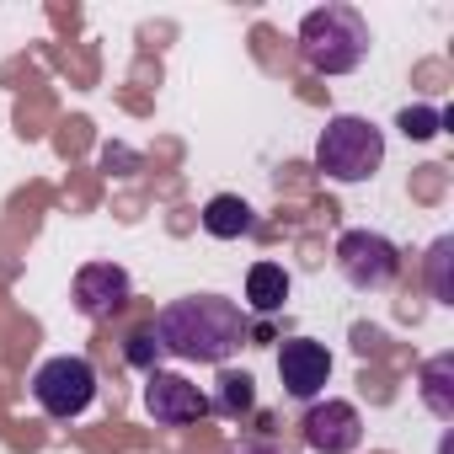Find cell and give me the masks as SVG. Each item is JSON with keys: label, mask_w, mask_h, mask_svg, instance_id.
I'll use <instances>...</instances> for the list:
<instances>
[{"label": "cell", "mask_w": 454, "mask_h": 454, "mask_svg": "<svg viewBox=\"0 0 454 454\" xmlns=\"http://www.w3.org/2000/svg\"><path fill=\"white\" fill-rule=\"evenodd\" d=\"M150 337L160 353H171L182 364H219L224 369L247 342V316L224 294H182V300L160 305Z\"/></svg>", "instance_id": "cell-1"}, {"label": "cell", "mask_w": 454, "mask_h": 454, "mask_svg": "<svg viewBox=\"0 0 454 454\" xmlns=\"http://www.w3.org/2000/svg\"><path fill=\"white\" fill-rule=\"evenodd\" d=\"M369 43H374V33H369L364 12L342 6V0L305 12V22H300V59L316 75H353L369 59Z\"/></svg>", "instance_id": "cell-2"}, {"label": "cell", "mask_w": 454, "mask_h": 454, "mask_svg": "<svg viewBox=\"0 0 454 454\" xmlns=\"http://www.w3.org/2000/svg\"><path fill=\"white\" fill-rule=\"evenodd\" d=\"M385 166V129L358 118V113H337L326 118L321 139H316V171L332 182H369Z\"/></svg>", "instance_id": "cell-3"}, {"label": "cell", "mask_w": 454, "mask_h": 454, "mask_svg": "<svg viewBox=\"0 0 454 454\" xmlns=\"http://www.w3.org/2000/svg\"><path fill=\"white\" fill-rule=\"evenodd\" d=\"M33 401L43 417L54 422H75L91 401H97V364L81 358V353H59V358H43L33 369Z\"/></svg>", "instance_id": "cell-4"}, {"label": "cell", "mask_w": 454, "mask_h": 454, "mask_svg": "<svg viewBox=\"0 0 454 454\" xmlns=\"http://www.w3.org/2000/svg\"><path fill=\"white\" fill-rule=\"evenodd\" d=\"M337 273L358 294H385L395 284V273H401V252L380 231H342V241H337Z\"/></svg>", "instance_id": "cell-5"}, {"label": "cell", "mask_w": 454, "mask_h": 454, "mask_svg": "<svg viewBox=\"0 0 454 454\" xmlns=\"http://www.w3.org/2000/svg\"><path fill=\"white\" fill-rule=\"evenodd\" d=\"M278 380H284V395L289 401H321L326 380H332V353L326 342H310V337H289L278 348Z\"/></svg>", "instance_id": "cell-6"}, {"label": "cell", "mask_w": 454, "mask_h": 454, "mask_svg": "<svg viewBox=\"0 0 454 454\" xmlns=\"http://www.w3.org/2000/svg\"><path fill=\"white\" fill-rule=\"evenodd\" d=\"M145 411H150L160 427H187V422L208 417V395H203L192 380L171 374V369H150V374H145Z\"/></svg>", "instance_id": "cell-7"}, {"label": "cell", "mask_w": 454, "mask_h": 454, "mask_svg": "<svg viewBox=\"0 0 454 454\" xmlns=\"http://www.w3.org/2000/svg\"><path fill=\"white\" fill-rule=\"evenodd\" d=\"M305 443L316 449V454H353L358 443H364V417H358V406L353 401H310L305 406Z\"/></svg>", "instance_id": "cell-8"}, {"label": "cell", "mask_w": 454, "mask_h": 454, "mask_svg": "<svg viewBox=\"0 0 454 454\" xmlns=\"http://www.w3.org/2000/svg\"><path fill=\"white\" fill-rule=\"evenodd\" d=\"M129 289H134L129 268H118V262H86L75 273V310L86 321H107V316H118L129 305Z\"/></svg>", "instance_id": "cell-9"}, {"label": "cell", "mask_w": 454, "mask_h": 454, "mask_svg": "<svg viewBox=\"0 0 454 454\" xmlns=\"http://www.w3.org/2000/svg\"><path fill=\"white\" fill-rule=\"evenodd\" d=\"M203 231H208L214 241H241V236L257 231V208H252L241 192H214V198L203 203Z\"/></svg>", "instance_id": "cell-10"}, {"label": "cell", "mask_w": 454, "mask_h": 454, "mask_svg": "<svg viewBox=\"0 0 454 454\" xmlns=\"http://www.w3.org/2000/svg\"><path fill=\"white\" fill-rule=\"evenodd\" d=\"M289 289H294V278L284 273V262H252V273H247V305H252L257 316L284 310Z\"/></svg>", "instance_id": "cell-11"}, {"label": "cell", "mask_w": 454, "mask_h": 454, "mask_svg": "<svg viewBox=\"0 0 454 454\" xmlns=\"http://www.w3.org/2000/svg\"><path fill=\"white\" fill-rule=\"evenodd\" d=\"M449 380H454V353H438V358L422 364V401H427V411L438 422H454V390H449Z\"/></svg>", "instance_id": "cell-12"}, {"label": "cell", "mask_w": 454, "mask_h": 454, "mask_svg": "<svg viewBox=\"0 0 454 454\" xmlns=\"http://www.w3.org/2000/svg\"><path fill=\"white\" fill-rule=\"evenodd\" d=\"M219 390L208 395V411H224V417H247L252 406H257V385H252V374H241V369H219V380H214Z\"/></svg>", "instance_id": "cell-13"}, {"label": "cell", "mask_w": 454, "mask_h": 454, "mask_svg": "<svg viewBox=\"0 0 454 454\" xmlns=\"http://www.w3.org/2000/svg\"><path fill=\"white\" fill-rule=\"evenodd\" d=\"M449 262H454V241H449V236H438V241L427 247V289H433V300H438V305H454Z\"/></svg>", "instance_id": "cell-14"}, {"label": "cell", "mask_w": 454, "mask_h": 454, "mask_svg": "<svg viewBox=\"0 0 454 454\" xmlns=\"http://www.w3.org/2000/svg\"><path fill=\"white\" fill-rule=\"evenodd\" d=\"M401 129H406V139H433L443 129V113L438 107H406L401 113Z\"/></svg>", "instance_id": "cell-15"}, {"label": "cell", "mask_w": 454, "mask_h": 454, "mask_svg": "<svg viewBox=\"0 0 454 454\" xmlns=\"http://www.w3.org/2000/svg\"><path fill=\"white\" fill-rule=\"evenodd\" d=\"M155 358H160V348H155V337H150V332H134V337H129V364L150 374V369H155Z\"/></svg>", "instance_id": "cell-16"}, {"label": "cell", "mask_w": 454, "mask_h": 454, "mask_svg": "<svg viewBox=\"0 0 454 454\" xmlns=\"http://www.w3.org/2000/svg\"><path fill=\"white\" fill-rule=\"evenodd\" d=\"M224 454H284V449H273V443H231Z\"/></svg>", "instance_id": "cell-17"}]
</instances>
